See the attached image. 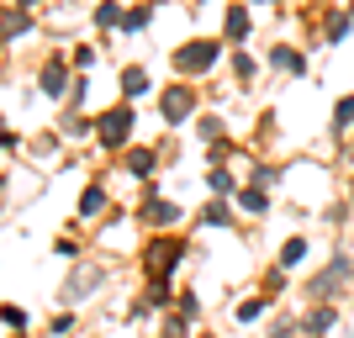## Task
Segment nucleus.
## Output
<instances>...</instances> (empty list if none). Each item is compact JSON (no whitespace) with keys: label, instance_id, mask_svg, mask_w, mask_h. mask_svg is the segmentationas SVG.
<instances>
[{"label":"nucleus","instance_id":"17","mask_svg":"<svg viewBox=\"0 0 354 338\" xmlns=\"http://www.w3.org/2000/svg\"><path fill=\"white\" fill-rule=\"evenodd\" d=\"M201 222H207V227H227V222H233V212H227L222 201H212L207 212H201Z\"/></svg>","mask_w":354,"mask_h":338},{"label":"nucleus","instance_id":"7","mask_svg":"<svg viewBox=\"0 0 354 338\" xmlns=\"http://www.w3.org/2000/svg\"><path fill=\"white\" fill-rule=\"evenodd\" d=\"M101 280H106V265H80V270L69 275V285H64V296H69V301H80V296H90Z\"/></svg>","mask_w":354,"mask_h":338},{"label":"nucleus","instance_id":"4","mask_svg":"<svg viewBox=\"0 0 354 338\" xmlns=\"http://www.w3.org/2000/svg\"><path fill=\"white\" fill-rule=\"evenodd\" d=\"M217 53H222L217 43H185V48L175 53V69H180V74H201V69H212V64H217Z\"/></svg>","mask_w":354,"mask_h":338},{"label":"nucleus","instance_id":"10","mask_svg":"<svg viewBox=\"0 0 354 338\" xmlns=\"http://www.w3.org/2000/svg\"><path fill=\"white\" fill-rule=\"evenodd\" d=\"M64 85H69V74H64V64L53 59V64L43 69V95H64Z\"/></svg>","mask_w":354,"mask_h":338},{"label":"nucleus","instance_id":"20","mask_svg":"<svg viewBox=\"0 0 354 338\" xmlns=\"http://www.w3.org/2000/svg\"><path fill=\"white\" fill-rule=\"evenodd\" d=\"M148 16H153V11H148V6H138V11H127V21H122V27H127V32H143Z\"/></svg>","mask_w":354,"mask_h":338},{"label":"nucleus","instance_id":"3","mask_svg":"<svg viewBox=\"0 0 354 338\" xmlns=\"http://www.w3.org/2000/svg\"><path fill=\"white\" fill-rule=\"evenodd\" d=\"M349 270H354V259H349V254H333L323 275H312V296H317V301H328V296H333V291L344 285V280H349Z\"/></svg>","mask_w":354,"mask_h":338},{"label":"nucleus","instance_id":"22","mask_svg":"<svg viewBox=\"0 0 354 338\" xmlns=\"http://www.w3.org/2000/svg\"><path fill=\"white\" fill-rule=\"evenodd\" d=\"M196 133L207 138V143H217V133H222V122H217V117H207V122H201V127H196Z\"/></svg>","mask_w":354,"mask_h":338},{"label":"nucleus","instance_id":"19","mask_svg":"<svg viewBox=\"0 0 354 338\" xmlns=\"http://www.w3.org/2000/svg\"><path fill=\"white\" fill-rule=\"evenodd\" d=\"M207 185H212V196H233V175H227V169H212Z\"/></svg>","mask_w":354,"mask_h":338},{"label":"nucleus","instance_id":"11","mask_svg":"<svg viewBox=\"0 0 354 338\" xmlns=\"http://www.w3.org/2000/svg\"><path fill=\"white\" fill-rule=\"evenodd\" d=\"M101 206H106V185H90L80 196V217H101Z\"/></svg>","mask_w":354,"mask_h":338},{"label":"nucleus","instance_id":"8","mask_svg":"<svg viewBox=\"0 0 354 338\" xmlns=\"http://www.w3.org/2000/svg\"><path fill=\"white\" fill-rule=\"evenodd\" d=\"M333 323H339V312L328 307V301H317V307L307 312V333H312V338H317V333H328Z\"/></svg>","mask_w":354,"mask_h":338},{"label":"nucleus","instance_id":"1","mask_svg":"<svg viewBox=\"0 0 354 338\" xmlns=\"http://www.w3.org/2000/svg\"><path fill=\"white\" fill-rule=\"evenodd\" d=\"M95 138L106 148H127L133 143V106H111L101 122H95Z\"/></svg>","mask_w":354,"mask_h":338},{"label":"nucleus","instance_id":"16","mask_svg":"<svg viewBox=\"0 0 354 338\" xmlns=\"http://www.w3.org/2000/svg\"><path fill=\"white\" fill-rule=\"evenodd\" d=\"M95 21H101V27H122L127 16H122V6H117V0H106V6H95Z\"/></svg>","mask_w":354,"mask_h":338},{"label":"nucleus","instance_id":"23","mask_svg":"<svg viewBox=\"0 0 354 338\" xmlns=\"http://www.w3.org/2000/svg\"><path fill=\"white\" fill-rule=\"evenodd\" d=\"M259 312H265V301H243V307H238V317H243V323H254Z\"/></svg>","mask_w":354,"mask_h":338},{"label":"nucleus","instance_id":"26","mask_svg":"<svg viewBox=\"0 0 354 338\" xmlns=\"http://www.w3.org/2000/svg\"><path fill=\"white\" fill-rule=\"evenodd\" d=\"M16 6H37V0H16Z\"/></svg>","mask_w":354,"mask_h":338},{"label":"nucleus","instance_id":"9","mask_svg":"<svg viewBox=\"0 0 354 338\" xmlns=\"http://www.w3.org/2000/svg\"><path fill=\"white\" fill-rule=\"evenodd\" d=\"M153 164H159V159H153V148H133V153H127V175L148 180V175H153Z\"/></svg>","mask_w":354,"mask_h":338},{"label":"nucleus","instance_id":"2","mask_svg":"<svg viewBox=\"0 0 354 338\" xmlns=\"http://www.w3.org/2000/svg\"><path fill=\"white\" fill-rule=\"evenodd\" d=\"M180 254H185V249H180L175 238H153V243H148V254H143L148 275H153V280H169V275H175V265H180Z\"/></svg>","mask_w":354,"mask_h":338},{"label":"nucleus","instance_id":"13","mask_svg":"<svg viewBox=\"0 0 354 338\" xmlns=\"http://www.w3.org/2000/svg\"><path fill=\"white\" fill-rule=\"evenodd\" d=\"M301 259H307V238H286V249H281V270L301 265Z\"/></svg>","mask_w":354,"mask_h":338},{"label":"nucleus","instance_id":"24","mask_svg":"<svg viewBox=\"0 0 354 338\" xmlns=\"http://www.w3.org/2000/svg\"><path fill=\"white\" fill-rule=\"evenodd\" d=\"M16 32H27V16L11 11V16H6V37H16Z\"/></svg>","mask_w":354,"mask_h":338},{"label":"nucleus","instance_id":"18","mask_svg":"<svg viewBox=\"0 0 354 338\" xmlns=\"http://www.w3.org/2000/svg\"><path fill=\"white\" fill-rule=\"evenodd\" d=\"M243 212H254V217H265L270 212V201H265V191L254 185V191H243Z\"/></svg>","mask_w":354,"mask_h":338},{"label":"nucleus","instance_id":"12","mask_svg":"<svg viewBox=\"0 0 354 338\" xmlns=\"http://www.w3.org/2000/svg\"><path fill=\"white\" fill-rule=\"evenodd\" d=\"M227 37H233V43H243V37H249V11H243V6H233V11H227Z\"/></svg>","mask_w":354,"mask_h":338},{"label":"nucleus","instance_id":"5","mask_svg":"<svg viewBox=\"0 0 354 338\" xmlns=\"http://www.w3.org/2000/svg\"><path fill=\"white\" fill-rule=\"evenodd\" d=\"M191 106H196L191 85H169V90H164V101H159V111H164V122H185V117H191Z\"/></svg>","mask_w":354,"mask_h":338},{"label":"nucleus","instance_id":"6","mask_svg":"<svg viewBox=\"0 0 354 338\" xmlns=\"http://www.w3.org/2000/svg\"><path fill=\"white\" fill-rule=\"evenodd\" d=\"M138 217L153 222V227H175V222H180V206H175V201H159V196H153V185H148L143 206H138Z\"/></svg>","mask_w":354,"mask_h":338},{"label":"nucleus","instance_id":"25","mask_svg":"<svg viewBox=\"0 0 354 338\" xmlns=\"http://www.w3.org/2000/svg\"><path fill=\"white\" fill-rule=\"evenodd\" d=\"M6 328H27V312H21V307H6Z\"/></svg>","mask_w":354,"mask_h":338},{"label":"nucleus","instance_id":"21","mask_svg":"<svg viewBox=\"0 0 354 338\" xmlns=\"http://www.w3.org/2000/svg\"><path fill=\"white\" fill-rule=\"evenodd\" d=\"M333 122H339V133H344V127H349V122H354V95H344V101H339V111H333Z\"/></svg>","mask_w":354,"mask_h":338},{"label":"nucleus","instance_id":"14","mask_svg":"<svg viewBox=\"0 0 354 338\" xmlns=\"http://www.w3.org/2000/svg\"><path fill=\"white\" fill-rule=\"evenodd\" d=\"M270 64H275V69H286V74H301V53H296V48H275V53H270Z\"/></svg>","mask_w":354,"mask_h":338},{"label":"nucleus","instance_id":"15","mask_svg":"<svg viewBox=\"0 0 354 338\" xmlns=\"http://www.w3.org/2000/svg\"><path fill=\"white\" fill-rule=\"evenodd\" d=\"M122 90H127V95H148V69H138V64H133V69L122 74Z\"/></svg>","mask_w":354,"mask_h":338}]
</instances>
